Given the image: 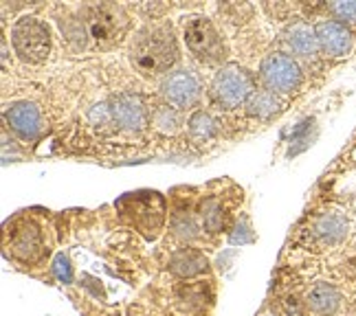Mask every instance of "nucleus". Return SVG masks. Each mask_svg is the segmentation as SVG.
Segmentation results:
<instances>
[{
	"mask_svg": "<svg viewBox=\"0 0 356 316\" xmlns=\"http://www.w3.org/2000/svg\"><path fill=\"white\" fill-rule=\"evenodd\" d=\"M130 59L145 77L168 73L178 59V44L170 24H157L139 31L130 46Z\"/></svg>",
	"mask_w": 356,
	"mask_h": 316,
	"instance_id": "f257e3e1",
	"label": "nucleus"
},
{
	"mask_svg": "<svg viewBox=\"0 0 356 316\" xmlns=\"http://www.w3.org/2000/svg\"><path fill=\"white\" fill-rule=\"evenodd\" d=\"M84 24L88 35L99 48H112L117 46L130 27V16L119 5H93L84 9Z\"/></svg>",
	"mask_w": 356,
	"mask_h": 316,
	"instance_id": "f03ea898",
	"label": "nucleus"
},
{
	"mask_svg": "<svg viewBox=\"0 0 356 316\" xmlns=\"http://www.w3.org/2000/svg\"><path fill=\"white\" fill-rule=\"evenodd\" d=\"M16 53L29 64H42L51 53V33L37 18H20L11 29Z\"/></svg>",
	"mask_w": 356,
	"mask_h": 316,
	"instance_id": "7ed1b4c3",
	"label": "nucleus"
},
{
	"mask_svg": "<svg viewBox=\"0 0 356 316\" xmlns=\"http://www.w3.org/2000/svg\"><path fill=\"white\" fill-rule=\"evenodd\" d=\"M185 42L189 50L207 64H218L226 57V46L213 22L205 16H192L185 22Z\"/></svg>",
	"mask_w": 356,
	"mask_h": 316,
	"instance_id": "20e7f679",
	"label": "nucleus"
},
{
	"mask_svg": "<svg viewBox=\"0 0 356 316\" xmlns=\"http://www.w3.org/2000/svg\"><path fill=\"white\" fill-rule=\"evenodd\" d=\"M253 93L256 91H253L251 75L244 68L233 64L222 66L211 84V95L215 104H220L222 108H238L240 104L249 101Z\"/></svg>",
	"mask_w": 356,
	"mask_h": 316,
	"instance_id": "39448f33",
	"label": "nucleus"
},
{
	"mask_svg": "<svg viewBox=\"0 0 356 316\" xmlns=\"http://www.w3.org/2000/svg\"><path fill=\"white\" fill-rule=\"evenodd\" d=\"M260 75L271 93H290L301 84V71L297 62L282 53L266 57L260 66Z\"/></svg>",
	"mask_w": 356,
	"mask_h": 316,
	"instance_id": "423d86ee",
	"label": "nucleus"
},
{
	"mask_svg": "<svg viewBox=\"0 0 356 316\" xmlns=\"http://www.w3.org/2000/svg\"><path fill=\"white\" fill-rule=\"evenodd\" d=\"M114 125L121 130L139 132L148 125V110L139 95L132 93H121L108 101Z\"/></svg>",
	"mask_w": 356,
	"mask_h": 316,
	"instance_id": "0eeeda50",
	"label": "nucleus"
},
{
	"mask_svg": "<svg viewBox=\"0 0 356 316\" xmlns=\"http://www.w3.org/2000/svg\"><path fill=\"white\" fill-rule=\"evenodd\" d=\"M161 91L165 99L176 106H192L200 97V84L194 73L189 71H174L163 80Z\"/></svg>",
	"mask_w": 356,
	"mask_h": 316,
	"instance_id": "6e6552de",
	"label": "nucleus"
},
{
	"mask_svg": "<svg viewBox=\"0 0 356 316\" xmlns=\"http://www.w3.org/2000/svg\"><path fill=\"white\" fill-rule=\"evenodd\" d=\"M5 119H7L9 128L14 130L20 138H24V141H33V138H37L42 132L40 110L35 108V104H29V101L14 104L5 112Z\"/></svg>",
	"mask_w": 356,
	"mask_h": 316,
	"instance_id": "1a4fd4ad",
	"label": "nucleus"
},
{
	"mask_svg": "<svg viewBox=\"0 0 356 316\" xmlns=\"http://www.w3.org/2000/svg\"><path fill=\"white\" fill-rule=\"evenodd\" d=\"M317 37H319V44L328 55L339 57L346 55L352 48V35L341 22H332V20L321 22L317 27Z\"/></svg>",
	"mask_w": 356,
	"mask_h": 316,
	"instance_id": "9d476101",
	"label": "nucleus"
},
{
	"mask_svg": "<svg viewBox=\"0 0 356 316\" xmlns=\"http://www.w3.org/2000/svg\"><path fill=\"white\" fill-rule=\"evenodd\" d=\"M11 250H14V255L22 261H35L42 252L40 231H37L33 224H22L14 233V239H11Z\"/></svg>",
	"mask_w": 356,
	"mask_h": 316,
	"instance_id": "9b49d317",
	"label": "nucleus"
},
{
	"mask_svg": "<svg viewBox=\"0 0 356 316\" xmlns=\"http://www.w3.org/2000/svg\"><path fill=\"white\" fill-rule=\"evenodd\" d=\"M286 44L295 50L301 57H310L317 53L319 48V37H317V31L310 29L308 24L303 22H295L292 27H288L286 31Z\"/></svg>",
	"mask_w": 356,
	"mask_h": 316,
	"instance_id": "f8f14e48",
	"label": "nucleus"
},
{
	"mask_svg": "<svg viewBox=\"0 0 356 316\" xmlns=\"http://www.w3.org/2000/svg\"><path fill=\"white\" fill-rule=\"evenodd\" d=\"M170 270L181 275V277H194L200 275L202 270H207V257L200 255L198 250L183 248L170 259Z\"/></svg>",
	"mask_w": 356,
	"mask_h": 316,
	"instance_id": "ddd939ff",
	"label": "nucleus"
},
{
	"mask_svg": "<svg viewBox=\"0 0 356 316\" xmlns=\"http://www.w3.org/2000/svg\"><path fill=\"white\" fill-rule=\"evenodd\" d=\"M346 231H348V222L343 216H339V213H326V216H321L314 224V233L328 244L341 242V239L346 237Z\"/></svg>",
	"mask_w": 356,
	"mask_h": 316,
	"instance_id": "4468645a",
	"label": "nucleus"
},
{
	"mask_svg": "<svg viewBox=\"0 0 356 316\" xmlns=\"http://www.w3.org/2000/svg\"><path fill=\"white\" fill-rule=\"evenodd\" d=\"M308 306L314 314H332L339 306V292L328 284H319L310 290Z\"/></svg>",
	"mask_w": 356,
	"mask_h": 316,
	"instance_id": "2eb2a0df",
	"label": "nucleus"
},
{
	"mask_svg": "<svg viewBox=\"0 0 356 316\" xmlns=\"http://www.w3.org/2000/svg\"><path fill=\"white\" fill-rule=\"evenodd\" d=\"M247 112L258 119H271L279 112V101L271 91H256L247 101Z\"/></svg>",
	"mask_w": 356,
	"mask_h": 316,
	"instance_id": "dca6fc26",
	"label": "nucleus"
},
{
	"mask_svg": "<svg viewBox=\"0 0 356 316\" xmlns=\"http://www.w3.org/2000/svg\"><path fill=\"white\" fill-rule=\"evenodd\" d=\"M189 134L198 141H207L215 134V121L207 115V112H196L189 119Z\"/></svg>",
	"mask_w": 356,
	"mask_h": 316,
	"instance_id": "f3484780",
	"label": "nucleus"
},
{
	"mask_svg": "<svg viewBox=\"0 0 356 316\" xmlns=\"http://www.w3.org/2000/svg\"><path fill=\"white\" fill-rule=\"evenodd\" d=\"M154 125L165 134H174L178 128H181V112L170 106L159 108L154 115Z\"/></svg>",
	"mask_w": 356,
	"mask_h": 316,
	"instance_id": "a211bd4d",
	"label": "nucleus"
},
{
	"mask_svg": "<svg viewBox=\"0 0 356 316\" xmlns=\"http://www.w3.org/2000/svg\"><path fill=\"white\" fill-rule=\"evenodd\" d=\"M202 222H205V229L209 233H215V231H220V226H222V211L218 207V202H205L202 205Z\"/></svg>",
	"mask_w": 356,
	"mask_h": 316,
	"instance_id": "6ab92c4d",
	"label": "nucleus"
},
{
	"mask_svg": "<svg viewBox=\"0 0 356 316\" xmlns=\"http://www.w3.org/2000/svg\"><path fill=\"white\" fill-rule=\"evenodd\" d=\"M91 121L93 125H97V128L104 130L106 125H114V119H112V112H110V106L108 104H99L91 110Z\"/></svg>",
	"mask_w": 356,
	"mask_h": 316,
	"instance_id": "aec40b11",
	"label": "nucleus"
},
{
	"mask_svg": "<svg viewBox=\"0 0 356 316\" xmlns=\"http://www.w3.org/2000/svg\"><path fill=\"white\" fill-rule=\"evenodd\" d=\"M53 270H55V275H57V279H60V281L69 284V281L73 279V272H71V263H69V259H66L64 255H57V257H55Z\"/></svg>",
	"mask_w": 356,
	"mask_h": 316,
	"instance_id": "412c9836",
	"label": "nucleus"
},
{
	"mask_svg": "<svg viewBox=\"0 0 356 316\" xmlns=\"http://www.w3.org/2000/svg\"><path fill=\"white\" fill-rule=\"evenodd\" d=\"M332 11L343 20L356 22V3H332Z\"/></svg>",
	"mask_w": 356,
	"mask_h": 316,
	"instance_id": "4be33fe9",
	"label": "nucleus"
}]
</instances>
